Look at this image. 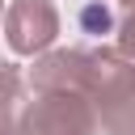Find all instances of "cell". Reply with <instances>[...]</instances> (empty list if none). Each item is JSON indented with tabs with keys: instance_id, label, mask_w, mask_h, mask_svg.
Wrapping results in <instances>:
<instances>
[{
	"instance_id": "cell-1",
	"label": "cell",
	"mask_w": 135,
	"mask_h": 135,
	"mask_svg": "<svg viewBox=\"0 0 135 135\" xmlns=\"http://www.w3.org/2000/svg\"><path fill=\"white\" fill-rule=\"evenodd\" d=\"M84 97L97 110L105 135H135V63L118 51H93Z\"/></svg>"
},
{
	"instance_id": "cell-2",
	"label": "cell",
	"mask_w": 135,
	"mask_h": 135,
	"mask_svg": "<svg viewBox=\"0 0 135 135\" xmlns=\"http://www.w3.org/2000/svg\"><path fill=\"white\" fill-rule=\"evenodd\" d=\"M97 127L93 101L72 89L42 93L21 118V135H97Z\"/></svg>"
},
{
	"instance_id": "cell-3",
	"label": "cell",
	"mask_w": 135,
	"mask_h": 135,
	"mask_svg": "<svg viewBox=\"0 0 135 135\" xmlns=\"http://www.w3.org/2000/svg\"><path fill=\"white\" fill-rule=\"evenodd\" d=\"M4 34H8V46L17 55L46 51L59 34V13L51 0H17L4 13Z\"/></svg>"
},
{
	"instance_id": "cell-4",
	"label": "cell",
	"mask_w": 135,
	"mask_h": 135,
	"mask_svg": "<svg viewBox=\"0 0 135 135\" xmlns=\"http://www.w3.org/2000/svg\"><path fill=\"white\" fill-rule=\"evenodd\" d=\"M89 68H93V51H51L46 59L34 63L30 84L38 93H55V89L84 93L89 89Z\"/></svg>"
},
{
	"instance_id": "cell-5",
	"label": "cell",
	"mask_w": 135,
	"mask_h": 135,
	"mask_svg": "<svg viewBox=\"0 0 135 135\" xmlns=\"http://www.w3.org/2000/svg\"><path fill=\"white\" fill-rule=\"evenodd\" d=\"M21 89H25L21 84V72L0 59V135H21V118H25Z\"/></svg>"
},
{
	"instance_id": "cell-6",
	"label": "cell",
	"mask_w": 135,
	"mask_h": 135,
	"mask_svg": "<svg viewBox=\"0 0 135 135\" xmlns=\"http://www.w3.org/2000/svg\"><path fill=\"white\" fill-rule=\"evenodd\" d=\"M118 55L135 63V8H131V13L122 17V25H118Z\"/></svg>"
},
{
	"instance_id": "cell-7",
	"label": "cell",
	"mask_w": 135,
	"mask_h": 135,
	"mask_svg": "<svg viewBox=\"0 0 135 135\" xmlns=\"http://www.w3.org/2000/svg\"><path fill=\"white\" fill-rule=\"evenodd\" d=\"M80 21H84V30H89V34H105V30H110V13H105L101 4L84 8V13H80Z\"/></svg>"
},
{
	"instance_id": "cell-8",
	"label": "cell",
	"mask_w": 135,
	"mask_h": 135,
	"mask_svg": "<svg viewBox=\"0 0 135 135\" xmlns=\"http://www.w3.org/2000/svg\"><path fill=\"white\" fill-rule=\"evenodd\" d=\"M127 4H135V0H127Z\"/></svg>"
}]
</instances>
